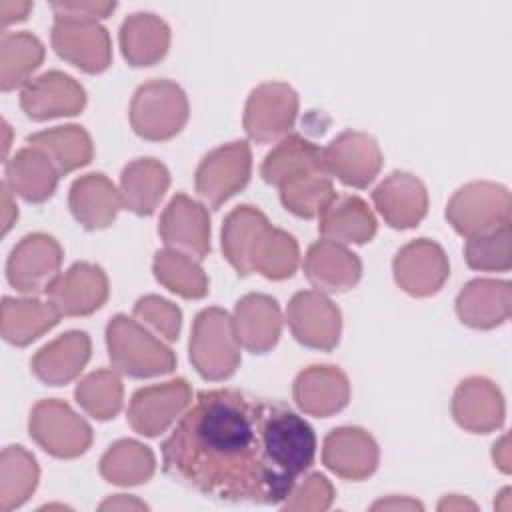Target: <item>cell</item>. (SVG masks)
I'll use <instances>...</instances> for the list:
<instances>
[{"instance_id":"6da1fadb","label":"cell","mask_w":512,"mask_h":512,"mask_svg":"<svg viewBox=\"0 0 512 512\" xmlns=\"http://www.w3.org/2000/svg\"><path fill=\"white\" fill-rule=\"evenodd\" d=\"M314 456L316 434L300 414L234 388L198 392L162 442L174 482L226 502L282 504Z\"/></svg>"},{"instance_id":"7a4b0ae2","label":"cell","mask_w":512,"mask_h":512,"mask_svg":"<svg viewBox=\"0 0 512 512\" xmlns=\"http://www.w3.org/2000/svg\"><path fill=\"white\" fill-rule=\"evenodd\" d=\"M112 366L130 378H154L176 368V354L138 320L116 314L106 324Z\"/></svg>"},{"instance_id":"3957f363","label":"cell","mask_w":512,"mask_h":512,"mask_svg":"<svg viewBox=\"0 0 512 512\" xmlns=\"http://www.w3.org/2000/svg\"><path fill=\"white\" fill-rule=\"evenodd\" d=\"M190 362L210 382L226 380L236 372L240 366V342L226 310L210 306L196 314L190 336Z\"/></svg>"},{"instance_id":"277c9868","label":"cell","mask_w":512,"mask_h":512,"mask_svg":"<svg viewBox=\"0 0 512 512\" xmlns=\"http://www.w3.org/2000/svg\"><path fill=\"white\" fill-rule=\"evenodd\" d=\"M132 130L152 142L174 138L188 122L186 92L172 80H150L136 88L130 102Z\"/></svg>"},{"instance_id":"5b68a950","label":"cell","mask_w":512,"mask_h":512,"mask_svg":"<svg viewBox=\"0 0 512 512\" xmlns=\"http://www.w3.org/2000/svg\"><path fill=\"white\" fill-rule=\"evenodd\" d=\"M28 432L46 454L64 460L86 454L94 438L90 424L58 398H46L32 406Z\"/></svg>"},{"instance_id":"8992f818","label":"cell","mask_w":512,"mask_h":512,"mask_svg":"<svg viewBox=\"0 0 512 512\" xmlns=\"http://www.w3.org/2000/svg\"><path fill=\"white\" fill-rule=\"evenodd\" d=\"M446 218L466 238L496 230L510 222V192L496 182H468L448 200Z\"/></svg>"},{"instance_id":"52a82bcc","label":"cell","mask_w":512,"mask_h":512,"mask_svg":"<svg viewBox=\"0 0 512 512\" xmlns=\"http://www.w3.org/2000/svg\"><path fill=\"white\" fill-rule=\"evenodd\" d=\"M298 116V94L286 82H264L256 86L244 106V132L256 144L280 142L294 128Z\"/></svg>"},{"instance_id":"ba28073f","label":"cell","mask_w":512,"mask_h":512,"mask_svg":"<svg viewBox=\"0 0 512 512\" xmlns=\"http://www.w3.org/2000/svg\"><path fill=\"white\" fill-rule=\"evenodd\" d=\"M250 174V146L246 140H234L214 148L200 160L194 188L210 208H218L248 184Z\"/></svg>"},{"instance_id":"9c48e42d","label":"cell","mask_w":512,"mask_h":512,"mask_svg":"<svg viewBox=\"0 0 512 512\" xmlns=\"http://www.w3.org/2000/svg\"><path fill=\"white\" fill-rule=\"evenodd\" d=\"M192 388L184 378L138 388L128 404V424L140 436L156 438L166 432L190 406Z\"/></svg>"},{"instance_id":"30bf717a","label":"cell","mask_w":512,"mask_h":512,"mask_svg":"<svg viewBox=\"0 0 512 512\" xmlns=\"http://www.w3.org/2000/svg\"><path fill=\"white\" fill-rule=\"evenodd\" d=\"M62 258L64 252L56 238L44 232L26 234L8 256V284L22 294L46 292L60 272Z\"/></svg>"},{"instance_id":"8fae6325","label":"cell","mask_w":512,"mask_h":512,"mask_svg":"<svg viewBox=\"0 0 512 512\" xmlns=\"http://www.w3.org/2000/svg\"><path fill=\"white\" fill-rule=\"evenodd\" d=\"M50 40L56 54L82 72L100 74L112 62L110 34L100 22L54 16Z\"/></svg>"},{"instance_id":"7c38bea8","label":"cell","mask_w":512,"mask_h":512,"mask_svg":"<svg viewBox=\"0 0 512 512\" xmlns=\"http://www.w3.org/2000/svg\"><path fill=\"white\" fill-rule=\"evenodd\" d=\"M286 322L302 346L328 352L340 342L342 314L324 292H296L286 306Z\"/></svg>"},{"instance_id":"4fadbf2b","label":"cell","mask_w":512,"mask_h":512,"mask_svg":"<svg viewBox=\"0 0 512 512\" xmlns=\"http://www.w3.org/2000/svg\"><path fill=\"white\" fill-rule=\"evenodd\" d=\"M392 272L406 294L426 298L444 286L450 276V262L438 242L418 238L396 252Z\"/></svg>"},{"instance_id":"5bb4252c","label":"cell","mask_w":512,"mask_h":512,"mask_svg":"<svg viewBox=\"0 0 512 512\" xmlns=\"http://www.w3.org/2000/svg\"><path fill=\"white\" fill-rule=\"evenodd\" d=\"M322 152L328 174L352 188H368L384 164L378 142L356 130L340 132Z\"/></svg>"},{"instance_id":"9a60e30c","label":"cell","mask_w":512,"mask_h":512,"mask_svg":"<svg viewBox=\"0 0 512 512\" xmlns=\"http://www.w3.org/2000/svg\"><path fill=\"white\" fill-rule=\"evenodd\" d=\"M86 106V90L70 74L60 70L30 78L20 90V108L32 120L76 116Z\"/></svg>"},{"instance_id":"2e32d148","label":"cell","mask_w":512,"mask_h":512,"mask_svg":"<svg viewBox=\"0 0 512 512\" xmlns=\"http://www.w3.org/2000/svg\"><path fill=\"white\" fill-rule=\"evenodd\" d=\"M158 234L166 248L204 260L210 252V216L206 206L186 194H176L160 216Z\"/></svg>"},{"instance_id":"e0dca14e","label":"cell","mask_w":512,"mask_h":512,"mask_svg":"<svg viewBox=\"0 0 512 512\" xmlns=\"http://www.w3.org/2000/svg\"><path fill=\"white\" fill-rule=\"evenodd\" d=\"M108 294L106 272L90 262L72 264L46 288V296L60 316H88L104 306Z\"/></svg>"},{"instance_id":"ac0fdd59","label":"cell","mask_w":512,"mask_h":512,"mask_svg":"<svg viewBox=\"0 0 512 512\" xmlns=\"http://www.w3.org/2000/svg\"><path fill=\"white\" fill-rule=\"evenodd\" d=\"M380 462L376 440L358 426H340L326 434L322 444V464L344 480H364L372 476Z\"/></svg>"},{"instance_id":"d6986e66","label":"cell","mask_w":512,"mask_h":512,"mask_svg":"<svg viewBox=\"0 0 512 512\" xmlns=\"http://www.w3.org/2000/svg\"><path fill=\"white\" fill-rule=\"evenodd\" d=\"M372 202L388 226L408 230L426 216L428 190L418 176L396 170L374 188Z\"/></svg>"},{"instance_id":"ffe728a7","label":"cell","mask_w":512,"mask_h":512,"mask_svg":"<svg viewBox=\"0 0 512 512\" xmlns=\"http://www.w3.org/2000/svg\"><path fill=\"white\" fill-rule=\"evenodd\" d=\"M452 416L456 424L466 432H494L504 424V396L492 380L484 376H470L462 380L454 390Z\"/></svg>"},{"instance_id":"44dd1931","label":"cell","mask_w":512,"mask_h":512,"mask_svg":"<svg viewBox=\"0 0 512 512\" xmlns=\"http://www.w3.org/2000/svg\"><path fill=\"white\" fill-rule=\"evenodd\" d=\"M292 396L300 412L328 418L350 402V382L338 366L314 364L296 376Z\"/></svg>"},{"instance_id":"7402d4cb","label":"cell","mask_w":512,"mask_h":512,"mask_svg":"<svg viewBox=\"0 0 512 512\" xmlns=\"http://www.w3.org/2000/svg\"><path fill=\"white\" fill-rule=\"evenodd\" d=\"M304 274L318 292L342 294L358 284L362 262L344 244L324 238L308 248L304 256Z\"/></svg>"},{"instance_id":"603a6c76","label":"cell","mask_w":512,"mask_h":512,"mask_svg":"<svg viewBox=\"0 0 512 512\" xmlns=\"http://www.w3.org/2000/svg\"><path fill=\"white\" fill-rule=\"evenodd\" d=\"M92 342L82 330H68L42 346L30 360L32 374L48 384L62 386L78 378L90 360Z\"/></svg>"},{"instance_id":"cb8c5ba5","label":"cell","mask_w":512,"mask_h":512,"mask_svg":"<svg viewBox=\"0 0 512 512\" xmlns=\"http://www.w3.org/2000/svg\"><path fill=\"white\" fill-rule=\"evenodd\" d=\"M232 324L240 346L252 354H264L272 350L280 338V306L268 294H246L234 306Z\"/></svg>"},{"instance_id":"d4e9b609","label":"cell","mask_w":512,"mask_h":512,"mask_svg":"<svg viewBox=\"0 0 512 512\" xmlns=\"http://www.w3.org/2000/svg\"><path fill=\"white\" fill-rule=\"evenodd\" d=\"M512 310V288L508 280H470L456 298V314L462 324L490 330L504 324Z\"/></svg>"},{"instance_id":"484cf974","label":"cell","mask_w":512,"mask_h":512,"mask_svg":"<svg viewBox=\"0 0 512 512\" xmlns=\"http://www.w3.org/2000/svg\"><path fill=\"white\" fill-rule=\"evenodd\" d=\"M68 206L82 228L104 230L116 220L122 208V198L120 190L108 176L92 172L72 182Z\"/></svg>"},{"instance_id":"4316f807","label":"cell","mask_w":512,"mask_h":512,"mask_svg":"<svg viewBox=\"0 0 512 512\" xmlns=\"http://www.w3.org/2000/svg\"><path fill=\"white\" fill-rule=\"evenodd\" d=\"M318 218L320 234L344 246L366 244L378 230L374 212L356 194H336Z\"/></svg>"},{"instance_id":"83f0119b","label":"cell","mask_w":512,"mask_h":512,"mask_svg":"<svg viewBox=\"0 0 512 512\" xmlns=\"http://www.w3.org/2000/svg\"><path fill=\"white\" fill-rule=\"evenodd\" d=\"M170 186L168 168L156 158H136L120 174L122 206L138 216H152Z\"/></svg>"},{"instance_id":"f1b7e54d","label":"cell","mask_w":512,"mask_h":512,"mask_svg":"<svg viewBox=\"0 0 512 512\" xmlns=\"http://www.w3.org/2000/svg\"><path fill=\"white\" fill-rule=\"evenodd\" d=\"M170 48L168 24L152 12H134L120 26V50L130 66H152Z\"/></svg>"},{"instance_id":"f546056e","label":"cell","mask_w":512,"mask_h":512,"mask_svg":"<svg viewBox=\"0 0 512 512\" xmlns=\"http://www.w3.org/2000/svg\"><path fill=\"white\" fill-rule=\"evenodd\" d=\"M58 178L60 172L52 160L34 146H24L6 160V184L26 202L48 200L58 186Z\"/></svg>"},{"instance_id":"4dcf8cb0","label":"cell","mask_w":512,"mask_h":512,"mask_svg":"<svg viewBox=\"0 0 512 512\" xmlns=\"http://www.w3.org/2000/svg\"><path fill=\"white\" fill-rule=\"evenodd\" d=\"M60 320V312L48 300L40 298H10L2 302L0 330L2 338L14 346H28L42 334L52 330Z\"/></svg>"},{"instance_id":"1f68e13d","label":"cell","mask_w":512,"mask_h":512,"mask_svg":"<svg viewBox=\"0 0 512 512\" xmlns=\"http://www.w3.org/2000/svg\"><path fill=\"white\" fill-rule=\"evenodd\" d=\"M26 144L42 150L60 176H66L86 164H90L94 156V144L90 134L78 124L54 126L48 130L34 132L26 136Z\"/></svg>"},{"instance_id":"d6a6232c","label":"cell","mask_w":512,"mask_h":512,"mask_svg":"<svg viewBox=\"0 0 512 512\" xmlns=\"http://www.w3.org/2000/svg\"><path fill=\"white\" fill-rule=\"evenodd\" d=\"M298 262L300 248L294 236L266 224L250 250L248 268L250 272H258L268 280H284L296 272Z\"/></svg>"},{"instance_id":"836d02e7","label":"cell","mask_w":512,"mask_h":512,"mask_svg":"<svg viewBox=\"0 0 512 512\" xmlns=\"http://www.w3.org/2000/svg\"><path fill=\"white\" fill-rule=\"evenodd\" d=\"M304 170H326L324 152L314 142L298 134H288L266 154L260 166V176L264 182L278 186L284 178Z\"/></svg>"},{"instance_id":"e575fe53","label":"cell","mask_w":512,"mask_h":512,"mask_svg":"<svg viewBox=\"0 0 512 512\" xmlns=\"http://www.w3.org/2000/svg\"><path fill=\"white\" fill-rule=\"evenodd\" d=\"M280 202L298 218H314L336 196L326 170H304L284 178L278 186Z\"/></svg>"},{"instance_id":"d590c367","label":"cell","mask_w":512,"mask_h":512,"mask_svg":"<svg viewBox=\"0 0 512 512\" xmlns=\"http://www.w3.org/2000/svg\"><path fill=\"white\" fill-rule=\"evenodd\" d=\"M156 458L138 440H118L100 458V474L116 486H138L154 476Z\"/></svg>"},{"instance_id":"8d00e7d4","label":"cell","mask_w":512,"mask_h":512,"mask_svg":"<svg viewBox=\"0 0 512 512\" xmlns=\"http://www.w3.org/2000/svg\"><path fill=\"white\" fill-rule=\"evenodd\" d=\"M40 468L24 446H6L0 454V510L22 506L36 490Z\"/></svg>"},{"instance_id":"74e56055","label":"cell","mask_w":512,"mask_h":512,"mask_svg":"<svg viewBox=\"0 0 512 512\" xmlns=\"http://www.w3.org/2000/svg\"><path fill=\"white\" fill-rule=\"evenodd\" d=\"M266 224L270 222L264 216V212H260L256 206H250V204H242L226 216L222 224V252H224V258L240 276L250 274V268H248L250 250Z\"/></svg>"},{"instance_id":"f35d334b","label":"cell","mask_w":512,"mask_h":512,"mask_svg":"<svg viewBox=\"0 0 512 512\" xmlns=\"http://www.w3.org/2000/svg\"><path fill=\"white\" fill-rule=\"evenodd\" d=\"M44 60V44L32 32H4L0 40V86L10 92L24 86Z\"/></svg>"},{"instance_id":"ab89813d","label":"cell","mask_w":512,"mask_h":512,"mask_svg":"<svg viewBox=\"0 0 512 512\" xmlns=\"http://www.w3.org/2000/svg\"><path fill=\"white\" fill-rule=\"evenodd\" d=\"M152 270L156 280L172 294L186 300H198L208 294V278L196 258L164 248L154 254Z\"/></svg>"},{"instance_id":"60d3db41","label":"cell","mask_w":512,"mask_h":512,"mask_svg":"<svg viewBox=\"0 0 512 512\" xmlns=\"http://www.w3.org/2000/svg\"><path fill=\"white\" fill-rule=\"evenodd\" d=\"M74 398L88 416L102 422L114 418L124 402V386L118 370L100 368L90 372L76 384Z\"/></svg>"},{"instance_id":"b9f144b4","label":"cell","mask_w":512,"mask_h":512,"mask_svg":"<svg viewBox=\"0 0 512 512\" xmlns=\"http://www.w3.org/2000/svg\"><path fill=\"white\" fill-rule=\"evenodd\" d=\"M510 222L466 240L464 258L472 270L508 272L512 266Z\"/></svg>"},{"instance_id":"7bdbcfd3","label":"cell","mask_w":512,"mask_h":512,"mask_svg":"<svg viewBox=\"0 0 512 512\" xmlns=\"http://www.w3.org/2000/svg\"><path fill=\"white\" fill-rule=\"evenodd\" d=\"M132 314L142 326L154 330L164 340L168 342L178 340L180 326H182V312L170 300L160 298L156 294L142 296L136 300Z\"/></svg>"},{"instance_id":"ee69618b","label":"cell","mask_w":512,"mask_h":512,"mask_svg":"<svg viewBox=\"0 0 512 512\" xmlns=\"http://www.w3.org/2000/svg\"><path fill=\"white\" fill-rule=\"evenodd\" d=\"M332 502H334V486L324 474L312 472L300 484L296 482V486L280 506L282 510H290V512H308V510L322 512V510H328Z\"/></svg>"},{"instance_id":"f6af8a7d","label":"cell","mask_w":512,"mask_h":512,"mask_svg":"<svg viewBox=\"0 0 512 512\" xmlns=\"http://www.w3.org/2000/svg\"><path fill=\"white\" fill-rule=\"evenodd\" d=\"M50 8L58 18L98 22L116 10V2H52Z\"/></svg>"},{"instance_id":"bcb514c9","label":"cell","mask_w":512,"mask_h":512,"mask_svg":"<svg viewBox=\"0 0 512 512\" xmlns=\"http://www.w3.org/2000/svg\"><path fill=\"white\" fill-rule=\"evenodd\" d=\"M30 10H32V2H26V0H16V2L14 0H2L0 2V22L6 28L8 24L26 20Z\"/></svg>"},{"instance_id":"7dc6e473","label":"cell","mask_w":512,"mask_h":512,"mask_svg":"<svg viewBox=\"0 0 512 512\" xmlns=\"http://www.w3.org/2000/svg\"><path fill=\"white\" fill-rule=\"evenodd\" d=\"M18 218V206L12 200V190L8 188V184H2V234H6L14 222Z\"/></svg>"},{"instance_id":"c3c4849f","label":"cell","mask_w":512,"mask_h":512,"mask_svg":"<svg viewBox=\"0 0 512 512\" xmlns=\"http://www.w3.org/2000/svg\"><path fill=\"white\" fill-rule=\"evenodd\" d=\"M98 508H100V510H146L148 506H146L142 500L134 498V496L116 494V496L104 500Z\"/></svg>"},{"instance_id":"681fc988","label":"cell","mask_w":512,"mask_h":512,"mask_svg":"<svg viewBox=\"0 0 512 512\" xmlns=\"http://www.w3.org/2000/svg\"><path fill=\"white\" fill-rule=\"evenodd\" d=\"M422 510V504L412 500V498H386V500H378L376 504H372V510Z\"/></svg>"},{"instance_id":"f907efd6","label":"cell","mask_w":512,"mask_h":512,"mask_svg":"<svg viewBox=\"0 0 512 512\" xmlns=\"http://www.w3.org/2000/svg\"><path fill=\"white\" fill-rule=\"evenodd\" d=\"M492 458H494V464H496L504 474L510 472V448H508V436H506V434L494 444Z\"/></svg>"},{"instance_id":"816d5d0a","label":"cell","mask_w":512,"mask_h":512,"mask_svg":"<svg viewBox=\"0 0 512 512\" xmlns=\"http://www.w3.org/2000/svg\"><path fill=\"white\" fill-rule=\"evenodd\" d=\"M464 508L474 510L476 504L470 502V500H466V498H462V496H458V494H450V496H446V498L438 504V510H464Z\"/></svg>"},{"instance_id":"f5cc1de1","label":"cell","mask_w":512,"mask_h":512,"mask_svg":"<svg viewBox=\"0 0 512 512\" xmlns=\"http://www.w3.org/2000/svg\"><path fill=\"white\" fill-rule=\"evenodd\" d=\"M2 124H4V132H6V144H4V154H6V152H8V146H10V138H8V134H10V126H8V122H6V120H4Z\"/></svg>"}]
</instances>
